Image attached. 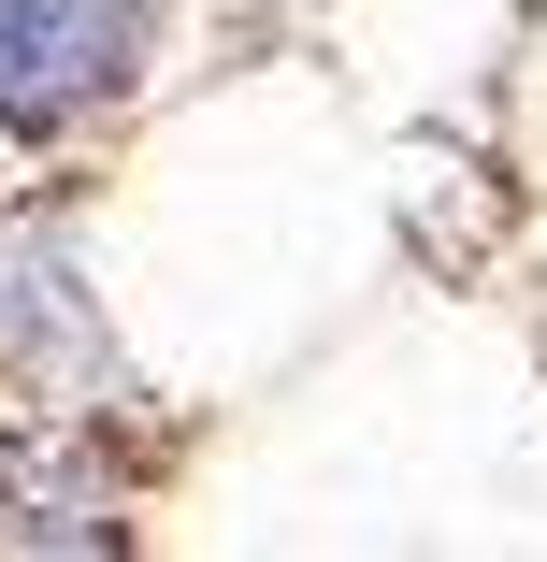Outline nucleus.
Segmentation results:
<instances>
[{
  "label": "nucleus",
  "mask_w": 547,
  "mask_h": 562,
  "mask_svg": "<svg viewBox=\"0 0 547 562\" xmlns=\"http://www.w3.org/2000/svg\"><path fill=\"white\" fill-rule=\"evenodd\" d=\"M0 533H30V548H116V476H101V447L72 404H44L15 447H0Z\"/></svg>",
  "instance_id": "nucleus-2"
},
{
  "label": "nucleus",
  "mask_w": 547,
  "mask_h": 562,
  "mask_svg": "<svg viewBox=\"0 0 547 562\" xmlns=\"http://www.w3.org/2000/svg\"><path fill=\"white\" fill-rule=\"evenodd\" d=\"M145 72V0H0V145H58Z\"/></svg>",
  "instance_id": "nucleus-1"
},
{
  "label": "nucleus",
  "mask_w": 547,
  "mask_h": 562,
  "mask_svg": "<svg viewBox=\"0 0 547 562\" xmlns=\"http://www.w3.org/2000/svg\"><path fill=\"white\" fill-rule=\"evenodd\" d=\"M0 317H15V375H30L44 404H87V390H101V331H87V303H72V260H58V246H30V260H15Z\"/></svg>",
  "instance_id": "nucleus-3"
}]
</instances>
